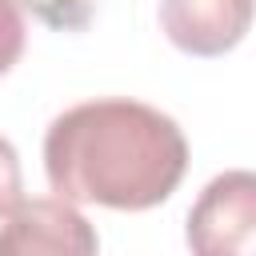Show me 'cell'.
Listing matches in <instances>:
<instances>
[{
    "instance_id": "cell-1",
    "label": "cell",
    "mask_w": 256,
    "mask_h": 256,
    "mask_svg": "<svg viewBox=\"0 0 256 256\" xmlns=\"http://www.w3.org/2000/svg\"><path fill=\"white\" fill-rule=\"evenodd\" d=\"M44 172L56 196L116 212L164 204L188 172V140L172 116L140 100H84L44 132Z\"/></svg>"
},
{
    "instance_id": "cell-2",
    "label": "cell",
    "mask_w": 256,
    "mask_h": 256,
    "mask_svg": "<svg viewBox=\"0 0 256 256\" xmlns=\"http://www.w3.org/2000/svg\"><path fill=\"white\" fill-rule=\"evenodd\" d=\"M256 236V176L232 168L216 176L188 212V248L200 256L252 252Z\"/></svg>"
},
{
    "instance_id": "cell-5",
    "label": "cell",
    "mask_w": 256,
    "mask_h": 256,
    "mask_svg": "<svg viewBox=\"0 0 256 256\" xmlns=\"http://www.w3.org/2000/svg\"><path fill=\"white\" fill-rule=\"evenodd\" d=\"M24 16H20V4L16 0H0V76L12 72V64L20 60L24 52Z\"/></svg>"
},
{
    "instance_id": "cell-3",
    "label": "cell",
    "mask_w": 256,
    "mask_h": 256,
    "mask_svg": "<svg viewBox=\"0 0 256 256\" xmlns=\"http://www.w3.org/2000/svg\"><path fill=\"white\" fill-rule=\"evenodd\" d=\"M0 256H92L96 228L64 196L20 200L0 220Z\"/></svg>"
},
{
    "instance_id": "cell-6",
    "label": "cell",
    "mask_w": 256,
    "mask_h": 256,
    "mask_svg": "<svg viewBox=\"0 0 256 256\" xmlns=\"http://www.w3.org/2000/svg\"><path fill=\"white\" fill-rule=\"evenodd\" d=\"M24 200V176H20V156L12 140L0 136V220Z\"/></svg>"
},
{
    "instance_id": "cell-4",
    "label": "cell",
    "mask_w": 256,
    "mask_h": 256,
    "mask_svg": "<svg viewBox=\"0 0 256 256\" xmlns=\"http://www.w3.org/2000/svg\"><path fill=\"white\" fill-rule=\"evenodd\" d=\"M252 24V0H160L164 36L188 56L232 52Z\"/></svg>"
},
{
    "instance_id": "cell-7",
    "label": "cell",
    "mask_w": 256,
    "mask_h": 256,
    "mask_svg": "<svg viewBox=\"0 0 256 256\" xmlns=\"http://www.w3.org/2000/svg\"><path fill=\"white\" fill-rule=\"evenodd\" d=\"M24 4H28V8H36L44 20H48V4H76L80 12H88V0H24Z\"/></svg>"
}]
</instances>
